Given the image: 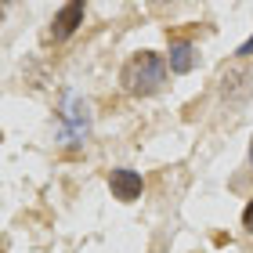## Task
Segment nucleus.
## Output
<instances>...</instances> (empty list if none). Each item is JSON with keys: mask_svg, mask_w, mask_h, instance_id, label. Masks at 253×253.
I'll return each instance as SVG.
<instances>
[{"mask_svg": "<svg viewBox=\"0 0 253 253\" xmlns=\"http://www.w3.org/2000/svg\"><path fill=\"white\" fill-rule=\"evenodd\" d=\"M120 80H123V87L130 90V94L148 98V94H156V90L167 84V62L159 58L156 51H137L134 58L123 65Z\"/></svg>", "mask_w": 253, "mask_h": 253, "instance_id": "obj_1", "label": "nucleus"}, {"mask_svg": "<svg viewBox=\"0 0 253 253\" xmlns=\"http://www.w3.org/2000/svg\"><path fill=\"white\" fill-rule=\"evenodd\" d=\"M109 188H112V195H116L120 203H134L137 195H141V174L120 167V170H112V174H109Z\"/></svg>", "mask_w": 253, "mask_h": 253, "instance_id": "obj_2", "label": "nucleus"}, {"mask_svg": "<svg viewBox=\"0 0 253 253\" xmlns=\"http://www.w3.org/2000/svg\"><path fill=\"white\" fill-rule=\"evenodd\" d=\"M84 22V4L80 0H69V4H62V11L54 15V22H51V37L54 40H65V37H73L76 33V26Z\"/></svg>", "mask_w": 253, "mask_h": 253, "instance_id": "obj_3", "label": "nucleus"}, {"mask_svg": "<svg viewBox=\"0 0 253 253\" xmlns=\"http://www.w3.org/2000/svg\"><path fill=\"white\" fill-rule=\"evenodd\" d=\"M167 65H170V73H177V76L192 73V69H195V43L174 40V43H170V54H167Z\"/></svg>", "mask_w": 253, "mask_h": 253, "instance_id": "obj_4", "label": "nucleus"}, {"mask_svg": "<svg viewBox=\"0 0 253 253\" xmlns=\"http://www.w3.org/2000/svg\"><path fill=\"white\" fill-rule=\"evenodd\" d=\"M243 228H246V232L253 235V199L246 203V210H243Z\"/></svg>", "mask_w": 253, "mask_h": 253, "instance_id": "obj_5", "label": "nucleus"}, {"mask_svg": "<svg viewBox=\"0 0 253 253\" xmlns=\"http://www.w3.org/2000/svg\"><path fill=\"white\" fill-rule=\"evenodd\" d=\"M235 54H239V58H250V54H253V37H250V40H246V43H243V47H239Z\"/></svg>", "mask_w": 253, "mask_h": 253, "instance_id": "obj_6", "label": "nucleus"}, {"mask_svg": "<svg viewBox=\"0 0 253 253\" xmlns=\"http://www.w3.org/2000/svg\"><path fill=\"white\" fill-rule=\"evenodd\" d=\"M250 163H253V137H250Z\"/></svg>", "mask_w": 253, "mask_h": 253, "instance_id": "obj_7", "label": "nucleus"}]
</instances>
